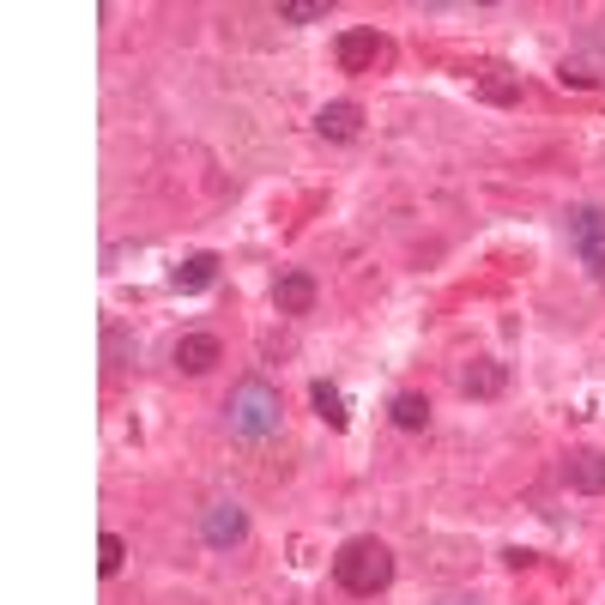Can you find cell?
I'll use <instances>...</instances> for the list:
<instances>
[{
  "instance_id": "9c48e42d",
  "label": "cell",
  "mask_w": 605,
  "mask_h": 605,
  "mask_svg": "<svg viewBox=\"0 0 605 605\" xmlns=\"http://www.w3.org/2000/svg\"><path fill=\"white\" fill-rule=\"evenodd\" d=\"M357 121H364V116H357V104H328V109L316 116V128L328 133V140H352Z\"/></svg>"
},
{
  "instance_id": "52a82bcc",
  "label": "cell",
  "mask_w": 605,
  "mask_h": 605,
  "mask_svg": "<svg viewBox=\"0 0 605 605\" xmlns=\"http://www.w3.org/2000/svg\"><path fill=\"white\" fill-rule=\"evenodd\" d=\"M564 473H569V485H576V490H593V497H600V490H605V454H600V448H581V454H569Z\"/></svg>"
},
{
  "instance_id": "6da1fadb",
  "label": "cell",
  "mask_w": 605,
  "mask_h": 605,
  "mask_svg": "<svg viewBox=\"0 0 605 605\" xmlns=\"http://www.w3.org/2000/svg\"><path fill=\"white\" fill-rule=\"evenodd\" d=\"M278 388L261 382V376H249V382L230 388V400H224V418H230V436H242V442H266V436L278 430Z\"/></svg>"
},
{
  "instance_id": "7a4b0ae2",
  "label": "cell",
  "mask_w": 605,
  "mask_h": 605,
  "mask_svg": "<svg viewBox=\"0 0 605 605\" xmlns=\"http://www.w3.org/2000/svg\"><path fill=\"white\" fill-rule=\"evenodd\" d=\"M333 576H340L345 593H382L394 581V551L382 539H352L333 557Z\"/></svg>"
},
{
  "instance_id": "9a60e30c",
  "label": "cell",
  "mask_w": 605,
  "mask_h": 605,
  "mask_svg": "<svg viewBox=\"0 0 605 605\" xmlns=\"http://www.w3.org/2000/svg\"><path fill=\"white\" fill-rule=\"evenodd\" d=\"M121 557H128V545H121L116 533H104V539H97V569H104V576H116Z\"/></svg>"
},
{
  "instance_id": "5b68a950",
  "label": "cell",
  "mask_w": 605,
  "mask_h": 605,
  "mask_svg": "<svg viewBox=\"0 0 605 605\" xmlns=\"http://www.w3.org/2000/svg\"><path fill=\"white\" fill-rule=\"evenodd\" d=\"M218 340H212V333H182V340H176V369H188V376H206L212 364H218Z\"/></svg>"
},
{
  "instance_id": "8fae6325",
  "label": "cell",
  "mask_w": 605,
  "mask_h": 605,
  "mask_svg": "<svg viewBox=\"0 0 605 605\" xmlns=\"http://www.w3.org/2000/svg\"><path fill=\"white\" fill-rule=\"evenodd\" d=\"M461 388H466V394H473V400H490V394H502V364H473V369H466V376H461Z\"/></svg>"
},
{
  "instance_id": "4fadbf2b",
  "label": "cell",
  "mask_w": 605,
  "mask_h": 605,
  "mask_svg": "<svg viewBox=\"0 0 605 605\" xmlns=\"http://www.w3.org/2000/svg\"><path fill=\"white\" fill-rule=\"evenodd\" d=\"M316 412L333 424V430H340V424H345V394L333 382H316Z\"/></svg>"
},
{
  "instance_id": "8992f818",
  "label": "cell",
  "mask_w": 605,
  "mask_h": 605,
  "mask_svg": "<svg viewBox=\"0 0 605 605\" xmlns=\"http://www.w3.org/2000/svg\"><path fill=\"white\" fill-rule=\"evenodd\" d=\"M273 302L285 309V316H309V309H316V278H309V273H285L273 285Z\"/></svg>"
},
{
  "instance_id": "2e32d148",
  "label": "cell",
  "mask_w": 605,
  "mask_h": 605,
  "mask_svg": "<svg viewBox=\"0 0 605 605\" xmlns=\"http://www.w3.org/2000/svg\"><path fill=\"white\" fill-rule=\"evenodd\" d=\"M442 605H478V600H442Z\"/></svg>"
},
{
  "instance_id": "30bf717a",
  "label": "cell",
  "mask_w": 605,
  "mask_h": 605,
  "mask_svg": "<svg viewBox=\"0 0 605 605\" xmlns=\"http://www.w3.org/2000/svg\"><path fill=\"white\" fill-rule=\"evenodd\" d=\"M218 278V254H194V261L176 266V290H206Z\"/></svg>"
},
{
  "instance_id": "3957f363",
  "label": "cell",
  "mask_w": 605,
  "mask_h": 605,
  "mask_svg": "<svg viewBox=\"0 0 605 605\" xmlns=\"http://www.w3.org/2000/svg\"><path fill=\"white\" fill-rule=\"evenodd\" d=\"M200 539L212 545V551H237V545H249V509L230 497L206 502V514H200Z\"/></svg>"
},
{
  "instance_id": "277c9868",
  "label": "cell",
  "mask_w": 605,
  "mask_h": 605,
  "mask_svg": "<svg viewBox=\"0 0 605 605\" xmlns=\"http://www.w3.org/2000/svg\"><path fill=\"white\" fill-rule=\"evenodd\" d=\"M569 249L581 254L593 278H605V206H576L569 212Z\"/></svg>"
},
{
  "instance_id": "7c38bea8",
  "label": "cell",
  "mask_w": 605,
  "mask_h": 605,
  "mask_svg": "<svg viewBox=\"0 0 605 605\" xmlns=\"http://www.w3.org/2000/svg\"><path fill=\"white\" fill-rule=\"evenodd\" d=\"M394 424H400V430H424V424H430V400H424V394H400L394 400Z\"/></svg>"
},
{
  "instance_id": "5bb4252c",
  "label": "cell",
  "mask_w": 605,
  "mask_h": 605,
  "mask_svg": "<svg viewBox=\"0 0 605 605\" xmlns=\"http://www.w3.org/2000/svg\"><path fill=\"white\" fill-rule=\"evenodd\" d=\"M278 19H285V25H309V19H328V0H285V7H278Z\"/></svg>"
},
{
  "instance_id": "ba28073f",
  "label": "cell",
  "mask_w": 605,
  "mask_h": 605,
  "mask_svg": "<svg viewBox=\"0 0 605 605\" xmlns=\"http://www.w3.org/2000/svg\"><path fill=\"white\" fill-rule=\"evenodd\" d=\"M376 55H382V37H376V31H345L340 37V67H352V73L369 67Z\"/></svg>"
}]
</instances>
